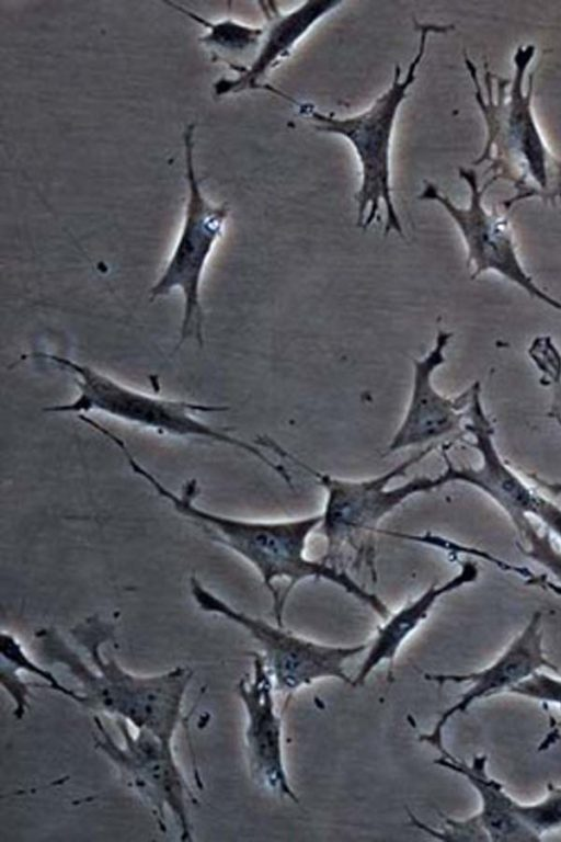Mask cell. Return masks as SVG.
Instances as JSON below:
<instances>
[{"label":"cell","instance_id":"cell-11","mask_svg":"<svg viewBox=\"0 0 561 842\" xmlns=\"http://www.w3.org/2000/svg\"><path fill=\"white\" fill-rule=\"evenodd\" d=\"M458 174L469 189L467 206L456 205L428 181L424 182L417 200L442 205L456 224L466 246L471 278L494 272L522 288L531 298L561 312V300L545 292L524 268L514 241L508 212L489 210L484 205L485 192L496 180L490 177L481 184L472 168L461 167Z\"/></svg>","mask_w":561,"mask_h":842},{"label":"cell","instance_id":"cell-12","mask_svg":"<svg viewBox=\"0 0 561 842\" xmlns=\"http://www.w3.org/2000/svg\"><path fill=\"white\" fill-rule=\"evenodd\" d=\"M454 333L438 329L432 349L421 359H413V380L405 414L385 455L408 447L440 443L443 439L460 440L465 434L467 408L472 384L457 397L436 390L433 374L445 363V349Z\"/></svg>","mask_w":561,"mask_h":842},{"label":"cell","instance_id":"cell-20","mask_svg":"<svg viewBox=\"0 0 561 842\" xmlns=\"http://www.w3.org/2000/svg\"><path fill=\"white\" fill-rule=\"evenodd\" d=\"M528 355L541 373V382L551 387L552 406L550 416L561 417V353L549 335L533 340Z\"/></svg>","mask_w":561,"mask_h":842},{"label":"cell","instance_id":"cell-22","mask_svg":"<svg viewBox=\"0 0 561 842\" xmlns=\"http://www.w3.org/2000/svg\"><path fill=\"white\" fill-rule=\"evenodd\" d=\"M506 693L553 704L561 709V679L546 674L541 670L534 672Z\"/></svg>","mask_w":561,"mask_h":842},{"label":"cell","instance_id":"cell-15","mask_svg":"<svg viewBox=\"0 0 561 842\" xmlns=\"http://www.w3.org/2000/svg\"><path fill=\"white\" fill-rule=\"evenodd\" d=\"M343 2L337 0H308L294 10L282 12L272 2H259L265 16L264 35L249 66L236 78H221L214 83L217 96L243 91L264 90L299 104L278 89L265 82L270 72L290 55L296 44L320 21Z\"/></svg>","mask_w":561,"mask_h":842},{"label":"cell","instance_id":"cell-2","mask_svg":"<svg viewBox=\"0 0 561 842\" xmlns=\"http://www.w3.org/2000/svg\"><path fill=\"white\" fill-rule=\"evenodd\" d=\"M535 55V45H519L513 55L511 78L492 72L485 65L482 79L473 61L463 55L485 126L484 147L471 164L488 163L491 178L512 184L514 195L502 203L505 212L530 198L561 204V160L547 145L535 117V72L526 75Z\"/></svg>","mask_w":561,"mask_h":842},{"label":"cell","instance_id":"cell-1","mask_svg":"<svg viewBox=\"0 0 561 842\" xmlns=\"http://www.w3.org/2000/svg\"><path fill=\"white\" fill-rule=\"evenodd\" d=\"M154 491L182 516L199 527L211 541L230 549L250 564L261 577L273 600V614L277 625L284 626L280 594L275 582L286 580L282 594L285 603L293 589L308 579L324 580L351 594L368 606L382 621L391 611L376 594L359 584L345 568L306 555L308 539L321 523V514L287 520H250L224 515L199 508L196 479L185 481L180 493L164 486L141 464L134 467Z\"/></svg>","mask_w":561,"mask_h":842},{"label":"cell","instance_id":"cell-17","mask_svg":"<svg viewBox=\"0 0 561 842\" xmlns=\"http://www.w3.org/2000/svg\"><path fill=\"white\" fill-rule=\"evenodd\" d=\"M478 574L479 569L476 562L462 561L457 574L444 583H433L417 598L394 613H390L377 629L370 646L367 647V653L353 679L352 686L364 685L369 674L381 663L388 662L392 667L402 645L427 618L435 604L443 596L476 581Z\"/></svg>","mask_w":561,"mask_h":842},{"label":"cell","instance_id":"cell-5","mask_svg":"<svg viewBox=\"0 0 561 842\" xmlns=\"http://www.w3.org/2000/svg\"><path fill=\"white\" fill-rule=\"evenodd\" d=\"M419 33L415 55L404 78L400 65H396L391 84L358 114L337 117L317 111L311 104L299 103V113L312 122L318 132L340 135L353 147L360 167V183L355 194L357 227L367 229L378 216L381 204L385 209L383 234L391 231L404 236L400 216L392 198L390 153L393 127L398 111L407 92L415 80L426 49L430 34H446L454 24L425 23L414 20Z\"/></svg>","mask_w":561,"mask_h":842},{"label":"cell","instance_id":"cell-16","mask_svg":"<svg viewBox=\"0 0 561 842\" xmlns=\"http://www.w3.org/2000/svg\"><path fill=\"white\" fill-rule=\"evenodd\" d=\"M433 763L465 777L476 789L480 809L472 815L489 837L490 842H535L540 839L524 823L518 804L504 785L486 770L488 756L476 755L466 762L453 755L445 747Z\"/></svg>","mask_w":561,"mask_h":842},{"label":"cell","instance_id":"cell-7","mask_svg":"<svg viewBox=\"0 0 561 842\" xmlns=\"http://www.w3.org/2000/svg\"><path fill=\"white\" fill-rule=\"evenodd\" d=\"M463 428L473 437L469 444L480 454L481 464L478 467L455 466L448 456L453 444L444 443L440 450L445 468L437 475L440 486L466 483L489 496L514 524L525 555L539 550L550 538L549 532H538L531 516L561 539V507L527 485L502 458L494 442L493 423L481 400L479 380L472 384Z\"/></svg>","mask_w":561,"mask_h":842},{"label":"cell","instance_id":"cell-10","mask_svg":"<svg viewBox=\"0 0 561 842\" xmlns=\"http://www.w3.org/2000/svg\"><path fill=\"white\" fill-rule=\"evenodd\" d=\"M93 722L95 747L149 805L160 829L165 830V813L169 812L179 826L181 840L191 841L187 803L195 800V796L175 760L172 742L144 729L134 735L129 722L117 717L116 726L123 739V743H118L99 716L93 717Z\"/></svg>","mask_w":561,"mask_h":842},{"label":"cell","instance_id":"cell-14","mask_svg":"<svg viewBox=\"0 0 561 842\" xmlns=\"http://www.w3.org/2000/svg\"><path fill=\"white\" fill-rule=\"evenodd\" d=\"M252 674L237 686L247 715L245 744L250 771L267 792L299 804L284 761L282 718L276 712L275 685L262 653L251 652Z\"/></svg>","mask_w":561,"mask_h":842},{"label":"cell","instance_id":"cell-9","mask_svg":"<svg viewBox=\"0 0 561 842\" xmlns=\"http://www.w3.org/2000/svg\"><path fill=\"white\" fill-rule=\"evenodd\" d=\"M188 585L199 610L239 625L259 642L277 691L294 693L323 679H336L352 685L353 679L345 672V664L365 651L368 644L335 646L318 642L236 610L208 590L195 574L191 576Z\"/></svg>","mask_w":561,"mask_h":842},{"label":"cell","instance_id":"cell-13","mask_svg":"<svg viewBox=\"0 0 561 842\" xmlns=\"http://www.w3.org/2000/svg\"><path fill=\"white\" fill-rule=\"evenodd\" d=\"M542 614L535 612L523 630L505 650L488 667L469 673H426L424 678L440 685L445 683L469 684L459 699L446 708L426 733L417 739L439 751L444 744V729L457 714L465 713L474 702L499 693H506L534 672L548 669L559 672L548 660L542 645Z\"/></svg>","mask_w":561,"mask_h":842},{"label":"cell","instance_id":"cell-21","mask_svg":"<svg viewBox=\"0 0 561 842\" xmlns=\"http://www.w3.org/2000/svg\"><path fill=\"white\" fill-rule=\"evenodd\" d=\"M518 813L540 840L543 834L561 828V787L549 783L545 797L530 804L519 803Z\"/></svg>","mask_w":561,"mask_h":842},{"label":"cell","instance_id":"cell-3","mask_svg":"<svg viewBox=\"0 0 561 842\" xmlns=\"http://www.w3.org/2000/svg\"><path fill=\"white\" fill-rule=\"evenodd\" d=\"M115 625L94 614L71 629L94 669L54 628L35 634L39 656L61 664L81 686L84 707L123 718L137 730L172 742L182 718V705L193 671L176 667L154 675L133 674L112 657L104 659L103 644L114 638Z\"/></svg>","mask_w":561,"mask_h":842},{"label":"cell","instance_id":"cell-8","mask_svg":"<svg viewBox=\"0 0 561 842\" xmlns=\"http://www.w3.org/2000/svg\"><path fill=\"white\" fill-rule=\"evenodd\" d=\"M194 132L195 125L190 124L183 133L187 183L183 224L161 275L149 289L151 301L171 294L174 289H179L183 295L180 339L175 350L192 337L203 345V274L229 215L226 204H214L203 194L194 159Z\"/></svg>","mask_w":561,"mask_h":842},{"label":"cell","instance_id":"cell-18","mask_svg":"<svg viewBox=\"0 0 561 842\" xmlns=\"http://www.w3.org/2000/svg\"><path fill=\"white\" fill-rule=\"evenodd\" d=\"M168 4L204 26L206 34L201 37V42L213 55V60L225 62L239 73L244 68L243 57L249 53L255 56L264 35V26H252L230 19L211 21L176 3Z\"/></svg>","mask_w":561,"mask_h":842},{"label":"cell","instance_id":"cell-4","mask_svg":"<svg viewBox=\"0 0 561 842\" xmlns=\"http://www.w3.org/2000/svg\"><path fill=\"white\" fill-rule=\"evenodd\" d=\"M256 443L307 471L324 490L325 501L319 527L325 539V550L321 559L341 567L344 553L352 551L354 564L367 568L374 580L377 579V535L381 533L380 523L411 497L440 488L437 476L425 475L389 487L391 481L405 477L411 467L442 446L437 444L426 445L386 473L355 480L314 469L268 436H259Z\"/></svg>","mask_w":561,"mask_h":842},{"label":"cell","instance_id":"cell-6","mask_svg":"<svg viewBox=\"0 0 561 842\" xmlns=\"http://www.w3.org/2000/svg\"><path fill=\"white\" fill-rule=\"evenodd\" d=\"M26 359L46 361L75 376L78 396L70 402L46 407L45 412L79 416L94 411L159 434L199 437L229 445L255 457L291 486L286 468L274 463L259 447L230 435L226 429L197 418L198 413L225 412L229 410L227 406L150 395L126 386L90 365L61 355L34 351L22 355L18 363Z\"/></svg>","mask_w":561,"mask_h":842},{"label":"cell","instance_id":"cell-19","mask_svg":"<svg viewBox=\"0 0 561 842\" xmlns=\"http://www.w3.org/2000/svg\"><path fill=\"white\" fill-rule=\"evenodd\" d=\"M1 662L12 667L18 672L35 675L45 682V686L51 691L83 706L84 697L76 691L64 685L50 671L41 667L25 651L20 640L11 633L1 632L0 635Z\"/></svg>","mask_w":561,"mask_h":842},{"label":"cell","instance_id":"cell-23","mask_svg":"<svg viewBox=\"0 0 561 842\" xmlns=\"http://www.w3.org/2000/svg\"><path fill=\"white\" fill-rule=\"evenodd\" d=\"M18 673L12 667L1 662V685L13 699L15 718L21 719L27 709L30 684L23 681Z\"/></svg>","mask_w":561,"mask_h":842}]
</instances>
